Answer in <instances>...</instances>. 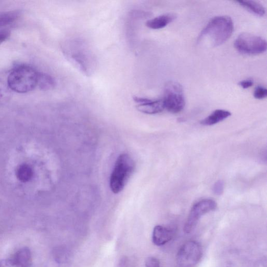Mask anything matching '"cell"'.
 Returning <instances> with one entry per match:
<instances>
[{
	"instance_id": "8",
	"label": "cell",
	"mask_w": 267,
	"mask_h": 267,
	"mask_svg": "<svg viewBox=\"0 0 267 267\" xmlns=\"http://www.w3.org/2000/svg\"><path fill=\"white\" fill-rule=\"evenodd\" d=\"M67 55L71 62L86 75H90L94 68V59L87 49L78 46L67 50Z\"/></svg>"
},
{
	"instance_id": "23",
	"label": "cell",
	"mask_w": 267,
	"mask_h": 267,
	"mask_svg": "<svg viewBox=\"0 0 267 267\" xmlns=\"http://www.w3.org/2000/svg\"><path fill=\"white\" fill-rule=\"evenodd\" d=\"M254 82L252 80H246L239 83V85L243 89L249 88L253 86Z\"/></svg>"
},
{
	"instance_id": "13",
	"label": "cell",
	"mask_w": 267,
	"mask_h": 267,
	"mask_svg": "<svg viewBox=\"0 0 267 267\" xmlns=\"http://www.w3.org/2000/svg\"><path fill=\"white\" fill-rule=\"evenodd\" d=\"M231 116V113L224 110L218 109L214 111L211 115L203 120L201 124L205 126L216 124Z\"/></svg>"
},
{
	"instance_id": "17",
	"label": "cell",
	"mask_w": 267,
	"mask_h": 267,
	"mask_svg": "<svg viewBox=\"0 0 267 267\" xmlns=\"http://www.w3.org/2000/svg\"><path fill=\"white\" fill-rule=\"evenodd\" d=\"M21 12L12 11L0 14V27L10 25L15 22L20 17Z\"/></svg>"
},
{
	"instance_id": "12",
	"label": "cell",
	"mask_w": 267,
	"mask_h": 267,
	"mask_svg": "<svg viewBox=\"0 0 267 267\" xmlns=\"http://www.w3.org/2000/svg\"><path fill=\"white\" fill-rule=\"evenodd\" d=\"M10 258L22 267H30L32 264L31 253L27 247L18 250Z\"/></svg>"
},
{
	"instance_id": "19",
	"label": "cell",
	"mask_w": 267,
	"mask_h": 267,
	"mask_svg": "<svg viewBox=\"0 0 267 267\" xmlns=\"http://www.w3.org/2000/svg\"><path fill=\"white\" fill-rule=\"evenodd\" d=\"M224 183L222 180L216 182L213 186V192L215 194L221 195L224 191Z\"/></svg>"
},
{
	"instance_id": "14",
	"label": "cell",
	"mask_w": 267,
	"mask_h": 267,
	"mask_svg": "<svg viewBox=\"0 0 267 267\" xmlns=\"http://www.w3.org/2000/svg\"><path fill=\"white\" fill-rule=\"evenodd\" d=\"M242 7L258 16H263L265 13L264 7L259 3L254 1L237 2Z\"/></svg>"
},
{
	"instance_id": "22",
	"label": "cell",
	"mask_w": 267,
	"mask_h": 267,
	"mask_svg": "<svg viewBox=\"0 0 267 267\" xmlns=\"http://www.w3.org/2000/svg\"><path fill=\"white\" fill-rule=\"evenodd\" d=\"M11 32L7 30H0V44L7 41L10 37Z\"/></svg>"
},
{
	"instance_id": "7",
	"label": "cell",
	"mask_w": 267,
	"mask_h": 267,
	"mask_svg": "<svg viewBox=\"0 0 267 267\" xmlns=\"http://www.w3.org/2000/svg\"><path fill=\"white\" fill-rule=\"evenodd\" d=\"M217 203L212 199H204L195 204L190 211L185 224L184 231L186 233L191 232L195 228L202 216L215 211Z\"/></svg>"
},
{
	"instance_id": "15",
	"label": "cell",
	"mask_w": 267,
	"mask_h": 267,
	"mask_svg": "<svg viewBox=\"0 0 267 267\" xmlns=\"http://www.w3.org/2000/svg\"><path fill=\"white\" fill-rule=\"evenodd\" d=\"M55 86V82L50 75L43 73L38 74L37 86L43 90L48 91L53 89Z\"/></svg>"
},
{
	"instance_id": "18",
	"label": "cell",
	"mask_w": 267,
	"mask_h": 267,
	"mask_svg": "<svg viewBox=\"0 0 267 267\" xmlns=\"http://www.w3.org/2000/svg\"><path fill=\"white\" fill-rule=\"evenodd\" d=\"M267 90L262 86L257 87L254 92V96L257 99H263L266 97Z\"/></svg>"
},
{
	"instance_id": "5",
	"label": "cell",
	"mask_w": 267,
	"mask_h": 267,
	"mask_svg": "<svg viewBox=\"0 0 267 267\" xmlns=\"http://www.w3.org/2000/svg\"><path fill=\"white\" fill-rule=\"evenodd\" d=\"M235 47L242 54L257 55L266 51V42L259 36L249 33H242L237 37Z\"/></svg>"
},
{
	"instance_id": "9",
	"label": "cell",
	"mask_w": 267,
	"mask_h": 267,
	"mask_svg": "<svg viewBox=\"0 0 267 267\" xmlns=\"http://www.w3.org/2000/svg\"><path fill=\"white\" fill-rule=\"evenodd\" d=\"M134 101L138 104L137 109L145 114H155L161 112L165 109L162 100L152 101L135 97Z\"/></svg>"
},
{
	"instance_id": "6",
	"label": "cell",
	"mask_w": 267,
	"mask_h": 267,
	"mask_svg": "<svg viewBox=\"0 0 267 267\" xmlns=\"http://www.w3.org/2000/svg\"><path fill=\"white\" fill-rule=\"evenodd\" d=\"M202 255L201 244L196 241H188L181 247L178 253V265L179 267H194L198 263Z\"/></svg>"
},
{
	"instance_id": "11",
	"label": "cell",
	"mask_w": 267,
	"mask_h": 267,
	"mask_svg": "<svg viewBox=\"0 0 267 267\" xmlns=\"http://www.w3.org/2000/svg\"><path fill=\"white\" fill-rule=\"evenodd\" d=\"M177 15L174 13H168L156 17L147 22L146 26L152 29H160L164 28L174 21Z\"/></svg>"
},
{
	"instance_id": "2",
	"label": "cell",
	"mask_w": 267,
	"mask_h": 267,
	"mask_svg": "<svg viewBox=\"0 0 267 267\" xmlns=\"http://www.w3.org/2000/svg\"><path fill=\"white\" fill-rule=\"evenodd\" d=\"M38 72L27 65H19L10 72L8 79L9 87L18 93H27L37 86Z\"/></svg>"
},
{
	"instance_id": "1",
	"label": "cell",
	"mask_w": 267,
	"mask_h": 267,
	"mask_svg": "<svg viewBox=\"0 0 267 267\" xmlns=\"http://www.w3.org/2000/svg\"><path fill=\"white\" fill-rule=\"evenodd\" d=\"M233 29V21L230 17H215L209 21L201 31L197 42L209 47L219 46L229 39Z\"/></svg>"
},
{
	"instance_id": "4",
	"label": "cell",
	"mask_w": 267,
	"mask_h": 267,
	"mask_svg": "<svg viewBox=\"0 0 267 267\" xmlns=\"http://www.w3.org/2000/svg\"><path fill=\"white\" fill-rule=\"evenodd\" d=\"M162 101L164 108L170 112L178 113L181 112L185 106L182 86L176 82H168L164 87Z\"/></svg>"
},
{
	"instance_id": "10",
	"label": "cell",
	"mask_w": 267,
	"mask_h": 267,
	"mask_svg": "<svg viewBox=\"0 0 267 267\" xmlns=\"http://www.w3.org/2000/svg\"><path fill=\"white\" fill-rule=\"evenodd\" d=\"M173 233L169 228L157 225L155 227L152 233V242L157 246L164 245L171 240Z\"/></svg>"
},
{
	"instance_id": "16",
	"label": "cell",
	"mask_w": 267,
	"mask_h": 267,
	"mask_svg": "<svg viewBox=\"0 0 267 267\" xmlns=\"http://www.w3.org/2000/svg\"><path fill=\"white\" fill-rule=\"evenodd\" d=\"M34 176L32 169L28 164H23L19 166L16 171V177L22 182L30 181Z\"/></svg>"
},
{
	"instance_id": "21",
	"label": "cell",
	"mask_w": 267,
	"mask_h": 267,
	"mask_svg": "<svg viewBox=\"0 0 267 267\" xmlns=\"http://www.w3.org/2000/svg\"><path fill=\"white\" fill-rule=\"evenodd\" d=\"M0 267H22L14 262L10 258L0 261Z\"/></svg>"
},
{
	"instance_id": "3",
	"label": "cell",
	"mask_w": 267,
	"mask_h": 267,
	"mask_svg": "<svg viewBox=\"0 0 267 267\" xmlns=\"http://www.w3.org/2000/svg\"><path fill=\"white\" fill-rule=\"evenodd\" d=\"M135 168V161L128 154H122L118 157L110 179V186L113 193L122 191Z\"/></svg>"
},
{
	"instance_id": "20",
	"label": "cell",
	"mask_w": 267,
	"mask_h": 267,
	"mask_svg": "<svg viewBox=\"0 0 267 267\" xmlns=\"http://www.w3.org/2000/svg\"><path fill=\"white\" fill-rule=\"evenodd\" d=\"M145 264L146 267H160L159 260L153 257L148 258L145 261Z\"/></svg>"
}]
</instances>
